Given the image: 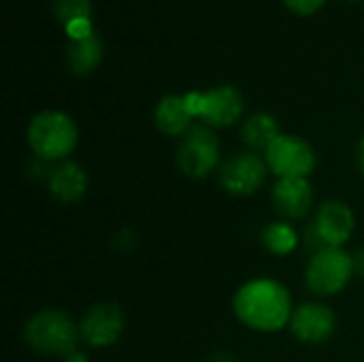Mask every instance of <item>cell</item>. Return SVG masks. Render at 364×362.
I'll use <instances>...</instances> for the list:
<instances>
[{
  "instance_id": "obj_23",
  "label": "cell",
  "mask_w": 364,
  "mask_h": 362,
  "mask_svg": "<svg viewBox=\"0 0 364 362\" xmlns=\"http://www.w3.org/2000/svg\"><path fill=\"white\" fill-rule=\"evenodd\" d=\"M358 169H360V173H363L364 177V137L358 143Z\"/></svg>"
},
{
  "instance_id": "obj_5",
  "label": "cell",
  "mask_w": 364,
  "mask_h": 362,
  "mask_svg": "<svg viewBox=\"0 0 364 362\" xmlns=\"http://www.w3.org/2000/svg\"><path fill=\"white\" fill-rule=\"evenodd\" d=\"M222 162V145L213 128L205 124L192 126L177 147V164L183 175L192 179H205Z\"/></svg>"
},
{
  "instance_id": "obj_8",
  "label": "cell",
  "mask_w": 364,
  "mask_h": 362,
  "mask_svg": "<svg viewBox=\"0 0 364 362\" xmlns=\"http://www.w3.org/2000/svg\"><path fill=\"white\" fill-rule=\"evenodd\" d=\"M264 160L277 179H307L316 169L314 147L294 134H279L264 151Z\"/></svg>"
},
{
  "instance_id": "obj_3",
  "label": "cell",
  "mask_w": 364,
  "mask_h": 362,
  "mask_svg": "<svg viewBox=\"0 0 364 362\" xmlns=\"http://www.w3.org/2000/svg\"><path fill=\"white\" fill-rule=\"evenodd\" d=\"M26 344L45 356H62L66 358L77 350L81 331L75 320L62 309H43L34 314L23 329Z\"/></svg>"
},
{
  "instance_id": "obj_22",
  "label": "cell",
  "mask_w": 364,
  "mask_h": 362,
  "mask_svg": "<svg viewBox=\"0 0 364 362\" xmlns=\"http://www.w3.org/2000/svg\"><path fill=\"white\" fill-rule=\"evenodd\" d=\"M62 362H87V358H85L79 350H75V352H70Z\"/></svg>"
},
{
  "instance_id": "obj_20",
  "label": "cell",
  "mask_w": 364,
  "mask_h": 362,
  "mask_svg": "<svg viewBox=\"0 0 364 362\" xmlns=\"http://www.w3.org/2000/svg\"><path fill=\"white\" fill-rule=\"evenodd\" d=\"M284 2L290 11H294L299 15H311L324 4V0H284Z\"/></svg>"
},
{
  "instance_id": "obj_6",
  "label": "cell",
  "mask_w": 364,
  "mask_h": 362,
  "mask_svg": "<svg viewBox=\"0 0 364 362\" xmlns=\"http://www.w3.org/2000/svg\"><path fill=\"white\" fill-rule=\"evenodd\" d=\"M354 226V213L343 201H326L318 207L311 224L305 228V245L314 250V254L324 247H343L350 241Z\"/></svg>"
},
{
  "instance_id": "obj_15",
  "label": "cell",
  "mask_w": 364,
  "mask_h": 362,
  "mask_svg": "<svg viewBox=\"0 0 364 362\" xmlns=\"http://www.w3.org/2000/svg\"><path fill=\"white\" fill-rule=\"evenodd\" d=\"M243 141L252 151H267L273 141L282 134L279 132V124L273 115L269 113H256L252 117H247V122L243 124Z\"/></svg>"
},
{
  "instance_id": "obj_21",
  "label": "cell",
  "mask_w": 364,
  "mask_h": 362,
  "mask_svg": "<svg viewBox=\"0 0 364 362\" xmlns=\"http://www.w3.org/2000/svg\"><path fill=\"white\" fill-rule=\"evenodd\" d=\"M354 273L364 277V247L354 254Z\"/></svg>"
},
{
  "instance_id": "obj_16",
  "label": "cell",
  "mask_w": 364,
  "mask_h": 362,
  "mask_svg": "<svg viewBox=\"0 0 364 362\" xmlns=\"http://www.w3.org/2000/svg\"><path fill=\"white\" fill-rule=\"evenodd\" d=\"M102 58V43L96 34H90L79 41H70L66 49V62L75 75H87L92 73Z\"/></svg>"
},
{
  "instance_id": "obj_4",
  "label": "cell",
  "mask_w": 364,
  "mask_h": 362,
  "mask_svg": "<svg viewBox=\"0 0 364 362\" xmlns=\"http://www.w3.org/2000/svg\"><path fill=\"white\" fill-rule=\"evenodd\" d=\"M354 256L343 247H324L316 252L305 271V284L316 297L339 294L354 277Z\"/></svg>"
},
{
  "instance_id": "obj_13",
  "label": "cell",
  "mask_w": 364,
  "mask_h": 362,
  "mask_svg": "<svg viewBox=\"0 0 364 362\" xmlns=\"http://www.w3.org/2000/svg\"><path fill=\"white\" fill-rule=\"evenodd\" d=\"M47 181H49L51 196L60 203H77L83 198V194L87 190L85 171L77 162H70V160L58 162L49 171Z\"/></svg>"
},
{
  "instance_id": "obj_17",
  "label": "cell",
  "mask_w": 364,
  "mask_h": 362,
  "mask_svg": "<svg viewBox=\"0 0 364 362\" xmlns=\"http://www.w3.org/2000/svg\"><path fill=\"white\" fill-rule=\"evenodd\" d=\"M260 241H262L267 252H271L275 256H286V254L296 250L299 235L288 222H271V224L264 226V230L260 235Z\"/></svg>"
},
{
  "instance_id": "obj_12",
  "label": "cell",
  "mask_w": 364,
  "mask_h": 362,
  "mask_svg": "<svg viewBox=\"0 0 364 362\" xmlns=\"http://www.w3.org/2000/svg\"><path fill=\"white\" fill-rule=\"evenodd\" d=\"M279 215L288 220H303L314 205V188L307 179H277L271 192Z\"/></svg>"
},
{
  "instance_id": "obj_10",
  "label": "cell",
  "mask_w": 364,
  "mask_h": 362,
  "mask_svg": "<svg viewBox=\"0 0 364 362\" xmlns=\"http://www.w3.org/2000/svg\"><path fill=\"white\" fill-rule=\"evenodd\" d=\"M79 331L87 346L109 348L124 331V312L113 303H96L79 322Z\"/></svg>"
},
{
  "instance_id": "obj_9",
  "label": "cell",
  "mask_w": 364,
  "mask_h": 362,
  "mask_svg": "<svg viewBox=\"0 0 364 362\" xmlns=\"http://www.w3.org/2000/svg\"><path fill=\"white\" fill-rule=\"evenodd\" d=\"M269 166L258 151H239L228 156L220 166V183L232 196L256 194L267 181Z\"/></svg>"
},
{
  "instance_id": "obj_19",
  "label": "cell",
  "mask_w": 364,
  "mask_h": 362,
  "mask_svg": "<svg viewBox=\"0 0 364 362\" xmlns=\"http://www.w3.org/2000/svg\"><path fill=\"white\" fill-rule=\"evenodd\" d=\"M66 34L70 36V41L85 38V36L94 34V30H92V21H90V19H75V21L66 23Z\"/></svg>"
},
{
  "instance_id": "obj_2",
  "label": "cell",
  "mask_w": 364,
  "mask_h": 362,
  "mask_svg": "<svg viewBox=\"0 0 364 362\" xmlns=\"http://www.w3.org/2000/svg\"><path fill=\"white\" fill-rule=\"evenodd\" d=\"M77 124L62 111H43L28 124V145L43 162H64L77 147Z\"/></svg>"
},
{
  "instance_id": "obj_18",
  "label": "cell",
  "mask_w": 364,
  "mask_h": 362,
  "mask_svg": "<svg viewBox=\"0 0 364 362\" xmlns=\"http://www.w3.org/2000/svg\"><path fill=\"white\" fill-rule=\"evenodd\" d=\"M90 0H53V11L64 23L75 19H90Z\"/></svg>"
},
{
  "instance_id": "obj_1",
  "label": "cell",
  "mask_w": 364,
  "mask_h": 362,
  "mask_svg": "<svg viewBox=\"0 0 364 362\" xmlns=\"http://www.w3.org/2000/svg\"><path fill=\"white\" fill-rule=\"evenodd\" d=\"M235 316L252 331L277 333L290 324L292 299L286 286L275 280H252L241 286L232 299Z\"/></svg>"
},
{
  "instance_id": "obj_14",
  "label": "cell",
  "mask_w": 364,
  "mask_h": 362,
  "mask_svg": "<svg viewBox=\"0 0 364 362\" xmlns=\"http://www.w3.org/2000/svg\"><path fill=\"white\" fill-rule=\"evenodd\" d=\"M192 119L186 96H164L154 111L156 126L168 137H183L194 126Z\"/></svg>"
},
{
  "instance_id": "obj_7",
  "label": "cell",
  "mask_w": 364,
  "mask_h": 362,
  "mask_svg": "<svg viewBox=\"0 0 364 362\" xmlns=\"http://www.w3.org/2000/svg\"><path fill=\"white\" fill-rule=\"evenodd\" d=\"M192 117H200L209 128H228L243 113V98L232 85H218L207 92L186 94Z\"/></svg>"
},
{
  "instance_id": "obj_11",
  "label": "cell",
  "mask_w": 364,
  "mask_h": 362,
  "mask_svg": "<svg viewBox=\"0 0 364 362\" xmlns=\"http://www.w3.org/2000/svg\"><path fill=\"white\" fill-rule=\"evenodd\" d=\"M337 326V318L331 307L322 303H303L292 312L290 331L301 344L320 346L326 344Z\"/></svg>"
}]
</instances>
